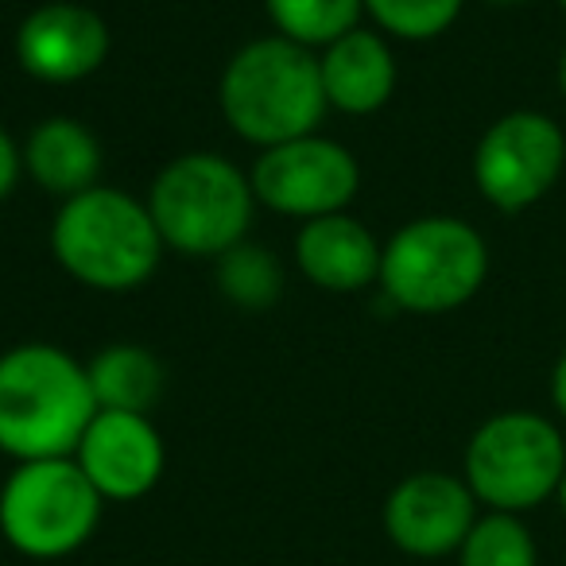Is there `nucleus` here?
<instances>
[{
    "mask_svg": "<svg viewBox=\"0 0 566 566\" xmlns=\"http://www.w3.org/2000/svg\"><path fill=\"white\" fill-rule=\"evenodd\" d=\"M97 416L86 365L48 342L0 357V450L17 462L74 458Z\"/></svg>",
    "mask_w": 566,
    "mask_h": 566,
    "instance_id": "obj_1",
    "label": "nucleus"
},
{
    "mask_svg": "<svg viewBox=\"0 0 566 566\" xmlns=\"http://www.w3.org/2000/svg\"><path fill=\"white\" fill-rule=\"evenodd\" d=\"M326 109L331 102L318 59L283 35L244 43L221 74V113L229 128L256 148L315 136Z\"/></svg>",
    "mask_w": 566,
    "mask_h": 566,
    "instance_id": "obj_2",
    "label": "nucleus"
},
{
    "mask_svg": "<svg viewBox=\"0 0 566 566\" xmlns=\"http://www.w3.org/2000/svg\"><path fill=\"white\" fill-rule=\"evenodd\" d=\"M55 260L94 292H133L151 280L164 252L151 210L113 187L66 198L51 226Z\"/></svg>",
    "mask_w": 566,
    "mask_h": 566,
    "instance_id": "obj_3",
    "label": "nucleus"
},
{
    "mask_svg": "<svg viewBox=\"0 0 566 566\" xmlns=\"http://www.w3.org/2000/svg\"><path fill=\"white\" fill-rule=\"evenodd\" d=\"M489 275L485 237L458 218H416L380 249V287L411 315H447L481 292Z\"/></svg>",
    "mask_w": 566,
    "mask_h": 566,
    "instance_id": "obj_4",
    "label": "nucleus"
},
{
    "mask_svg": "<svg viewBox=\"0 0 566 566\" xmlns=\"http://www.w3.org/2000/svg\"><path fill=\"white\" fill-rule=\"evenodd\" d=\"M252 182L213 151H187L156 175L148 210L167 249L187 256H221L252 226Z\"/></svg>",
    "mask_w": 566,
    "mask_h": 566,
    "instance_id": "obj_5",
    "label": "nucleus"
},
{
    "mask_svg": "<svg viewBox=\"0 0 566 566\" xmlns=\"http://www.w3.org/2000/svg\"><path fill=\"white\" fill-rule=\"evenodd\" d=\"M566 473V442L551 419L535 411H501L473 431L465 447V485L493 512L539 509L558 493Z\"/></svg>",
    "mask_w": 566,
    "mask_h": 566,
    "instance_id": "obj_6",
    "label": "nucleus"
},
{
    "mask_svg": "<svg viewBox=\"0 0 566 566\" xmlns=\"http://www.w3.org/2000/svg\"><path fill=\"white\" fill-rule=\"evenodd\" d=\"M102 520V493L74 458L20 462L0 489V532L28 558L74 555Z\"/></svg>",
    "mask_w": 566,
    "mask_h": 566,
    "instance_id": "obj_7",
    "label": "nucleus"
},
{
    "mask_svg": "<svg viewBox=\"0 0 566 566\" xmlns=\"http://www.w3.org/2000/svg\"><path fill=\"white\" fill-rule=\"evenodd\" d=\"M566 167V136L547 113L512 109L485 128L473 151L481 198L504 213L535 206Z\"/></svg>",
    "mask_w": 566,
    "mask_h": 566,
    "instance_id": "obj_8",
    "label": "nucleus"
},
{
    "mask_svg": "<svg viewBox=\"0 0 566 566\" xmlns=\"http://www.w3.org/2000/svg\"><path fill=\"white\" fill-rule=\"evenodd\" d=\"M249 182L252 195L268 210L311 221L326 218V213H342L354 202L357 187H361V167L338 140L300 136V140L260 151Z\"/></svg>",
    "mask_w": 566,
    "mask_h": 566,
    "instance_id": "obj_9",
    "label": "nucleus"
},
{
    "mask_svg": "<svg viewBox=\"0 0 566 566\" xmlns=\"http://www.w3.org/2000/svg\"><path fill=\"white\" fill-rule=\"evenodd\" d=\"M478 520V496L454 473H411L388 493L385 532L416 558H442L458 551Z\"/></svg>",
    "mask_w": 566,
    "mask_h": 566,
    "instance_id": "obj_10",
    "label": "nucleus"
},
{
    "mask_svg": "<svg viewBox=\"0 0 566 566\" xmlns=\"http://www.w3.org/2000/svg\"><path fill=\"white\" fill-rule=\"evenodd\" d=\"M74 462L102 493V501H140L164 478L167 454L148 416L97 411L74 450Z\"/></svg>",
    "mask_w": 566,
    "mask_h": 566,
    "instance_id": "obj_11",
    "label": "nucleus"
},
{
    "mask_svg": "<svg viewBox=\"0 0 566 566\" xmlns=\"http://www.w3.org/2000/svg\"><path fill=\"white\" fill-rule=\"evenodd\" d=\"M109 55V28L86 4L51 0L28 12L17 28V59L32 78L71 86L97 71Z\"/></svg>",
    "mask_w": 566,
    "mask_h": 566,
    "instance_id": "obj_12",
    "label": "nucleus"
},
{
    "mask_svg": "<svg viewBox=\"0 0 566 566\" xmlns=\"http://www.w3.org/2000/svg\"><path fill=\"white\" fill-rule=\"evenodd\" d=\"M295 264L315 287L326 292H361L380 280V244L357 218L326 213L303 221L295 237Z\"/></svg>",
    "mask_w": 566,
    "mask_h": 566,
    "instance_id": "obj_13",
    "label": "nucleus"
},
{
    "mask_svg": "<svg viewBox=\"0 0 566 566\" xmlns=\"http://www.w3.org/2000/svg\"><path fill=\"white\" fill-rule=\"evenodd\" d=\"M323 90L331 109H342L349 117H369L380 105H388L396 90V59L392 48L377 32L354 28L349 35L334 40L318 55Z\"/></svg>",
    "mask_w": 566,
    "mask_h": 566,
    "instance_id": "obj_14",
    "label": "nucleus"
},
{
    "mask_svg": "<svg viewBox=\"0 0 566 566\" xmlns=\"http://www.w3.org/2000/svg\"><path fill=\"white\" fill-rule=\"evenodd\" d=\"M24 167L48 195L74 198L97 187L102 175V144L82 120L48 117L32 128L24 144Z\"/></svg>",
    "mask_w": 566,
    "mask_h": 566,
    "instance_id": "obj_15",
    "label": "nucleus"
},
{
    "mask_svg": "<svg viewBox=\"0 0 566 566\" xmlns=\"http://www.w3.org/2000/svg\"><path fill=\"white\" fill-rule=\"evenodd\" d=\"M90 392L97 400V411H133L148 416L156 400L164 396V365L144 346H105L86 365Z\"/></svg>",
    "mask_w": 566,
    "mask_h": 566,
    "instance_id": "obj_16",
    "label": "nucleus"
},
{
    "mask_svg": "<svg viewBox=\"0 0 566 566\" xmlns=\"http://www.w3.org/2000/svg\"><path fill=\"white\" fill-rule=\"evenodd\" d=\"M283 40L300 48H331L361 24L365 0H264Z\"/></svg>",
    "mask_w": 566,
    "mask_h": 566,
    "instance_id": "obj_17",
    "label": "nucleus"
},
{
    "mask_svg": "<svg viewBox=\"0 0 566 566\" xmlns=\"http://www.w3.org/2000/svg\"><path fill=\"white\" fill-rule=\"evenodd\" d=\"M218 287L233 307L268 311L283 292V268L268 249L241 241L218 256Z\"/></svg>",
    "mask_w": 566,
    "mask_h": 566,
    "instance_id": "obj_18",
    "label": "nucleus"
},
{
    "mask_svg": "<svg viewBox=\"0 0 566 566\" xmlns=\"http://www.w3.org/2000/svg\"><path fill=\"white\" fill-rule=\"evenodd\" d=\"M462 566H539V547L532 532L512 512H485L473 520L470 535L458 547Z\"/></svg>",
    "mask_w": 566,
    "mask_h": 566,
    "instance_id": "obj_19",
    "label": "nucleus"
},
{
    "mask_svg": "<svg viewBox=\"0 0 566 566\" xmlns=\"http://www.w3.org/2000/svg\"><path fill=\"white\" fill-rule=\"evenodd\" d=\"M365 12L396 40L423 43L454 28L462 0H365Z\"/></svg>",
    "mask_w": 566,
    "mask_h": 566,
    "instance_id": "obj_20",
    "label": "nucleus"
},
{
    "mask_svg": "<svg viewBox=\"0 0 566 566\" xmlns=\"http://www.w3.org/2000/svg\"><path fill=\"white\" fill-rule=\"evenodd\" d=\"M20 171H24V151H20L17 144H12V136L0 128V202L17 190Z\"/></svg>",
    "mask_w": 566,
    "mask_h": 566,
    "instance_id": "obj_21",
    "label": "nucleus"
},
{
    "mask_svg": "<svg viewBox=\"0 0 566 566\" xmlns=\"http://www.w3.org/2000/svg\"><path fill=\"white\" fill-rule=\"evenodd\" d=\"M551 400H555L558 416L566 419V354L555 361V373H551Z\"/></svg>",
    "mask_w": 566,
    "mask_h": 566,
    "instance_id": "obj_22",
    "label": "nucleus"
},
{
    "mask_svg": "<svg viewBox=\"0 0 566 566\" xmlns=\"http://www.w3.org/2000/svg\"><path fill=\"white\" fill-rule=\"evenodd\" d=\"M558 90H563V97H566V48H563V55H558Z\"/></svg>",
    "mask_w": 566,
    "mask_h": 566,
    "instance_id": "obj_23",
    "label": "nucleus"
},
{
    "mask_svg": "<svg viewBox=\"0 0 566 566\" xmlns=\"http://www.w3.org/2000/svg\"><path fill=\"white\" fill-rule=\"evenodd\" d=\"M555 501H558V509H563V516H566V473H563V481H558V493H555Z\"/></svg>",
    "mask_w": 566,
    "mask_h": 566,
    "instance_id": "obj_24",
    "label": "nucleus"
},
{
    "mask_svg": "<svg viewBox=\"0 0 566 566\" xmlns=\"http://www.w3.org/2000/svg\"><path fill=\"white\" fill-rule=\"evenodd\" d=\"M493 4H520V0H493Z\"/></svg>",
    "mask_w": 566,
    "mask_h": 566,
    "instance_id": "obj_25",
    "label": "nucleus"
},
{
    "mask_svg": "<svg viewBox=\"0 0 566 566\" xmlns=\"http://www.w3.org/2000/svg\"><path fill=\"white\" fill-rule=\"evenodd\" d=\"M558 4H563V9H566V0H558Z\"/></svg>",
    "mask_w": 566,
    "mask_h": 566,
    "instance_id": "obj_26",
    "label": "nucleus"
}]
</instances>
